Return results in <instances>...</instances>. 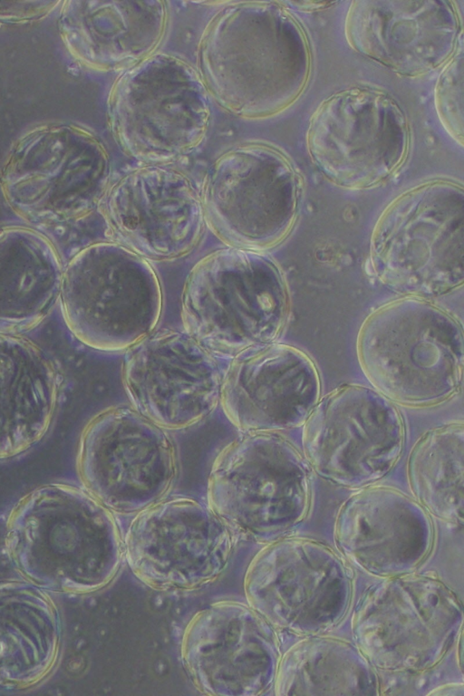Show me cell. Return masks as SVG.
Returning <instances> with one entry per match:
<instances>
[{
    "label": "cell",
    "instance_id": "cell-25",
    "mask_svg": "<svg viewBox=\"0 0 464 696\" xmlns=\"http://www.w3.org/2000/svg\"><path fill=\"white\" fill-rule=\"evenodd\" d=\"M58 609L28 581H0V688L25 689L44 679L60 649Z\"/></svg>",
    "mask_w": 464,
    "mask_h": 696
},
{
    "label": "cell",
    "instance_id": "cell-11",
    "mask_svg": "<svg viewBox=\"0 0 464 696\" xmlns=\"http://www.w3.org/2000/svg\"><path fill=\"white\" fill-rule=\"evenodd\" d=\"M205 223L227 246L261 251L276 246L295 221L296 174L275 148L237 145L206 173L200 194Z\"/></svg>",
    "mask_w": 464,
    "mask_h": 696
},
{
    "label": "cell",
    "instance_id": "cell-4",
    "mask_svg": "<svg viewBox=\"0 0 464 696\" xmlns=\"http://www.w3.org/2000/svg\"><path fill=\"white\" fill-rule=\"evenodd\" d=\"M289 299L276 264L260 251L227 246L190 269L181 295L185 332L210 353L236 355L273 343Z\"/></svg>",
    "mask_w": 464,
    "mask_h": 696
},
{
    "label": "cell",
    "instance_id": "cell-8",
    "mask_svg": "<svg viewBox=\"0 0 464 696\" xmlns=\"http://www.w3.org/2000/svg\"><path fill=\"white\" fill-rule=\"evenodd\" d=\"M60 301L72 334L100 351L130 348L151 334L162 311V289L147 259L118 242L77 252L63 271Z\"/></svg>",
    "mask_w": 464,
    "mask_h": 696
},
{
    "label": "cell",
    "instance_id": "cell-21",
    "mask_svg": "<svg viewBox=\"0 0 464 696\" xmlns=\"http://www.w3.org/2000/svg\"><path fill=\"white\" fill-rule=\"evenodd\" d=\"M334 535L350 562L383 578L412 573L434 541L425 508L401 491L383 486L351 495L338 510Z\"/></svg>",
    "mask_w": 464,
    "mask_h": 696
},
{
    "label": "cell",
    "instance_id": "cell-24",
    "mask_svg": "<svg viewBox=\"0 0 464 696\" xmlns=\"http://www.w3.org/2000/svg\"><path fill=\"white\" fill-rule=\"evenodd\" d=\"M59 377L51 360L32 341L0 334V459L38 443L52 423Z\"/></svg>",
    "mask_w": 464,
    "mask_h": 696
},
{
    "label": "cell",
    "instance_id": "cell-2",
    "mask_svg": "<svg viewBox=\"0 0 464 696\" xmlns=\"http://www.w3.org/2000/svg\"><path fill=\"white\" fill-rule=\"evenodd\" d=\"M10 560L28 582L55 593L83 594L108 585L122 558V541L110 509L85 489L41 485L9 514Z\"/></svg>",
    "mask_w": 464,
    "mask_h": 696
},
{
    "label": "cell",
    "instance_id": "cell-12",
    "mask_svg": "<svg viewBox=\"0 0 464 696\" xmlns=\"http://www.w3.org/2000/svg\"><path fill=\"white\" fill-rule=\"evenodd\" d=\"M248 605L274 628L314 635L338 624L348 612L353 575L329 546L278 538L252 559L244 579Z\"/></svg>",
    "mask_w": 464,
    "mask_h": 696
},
{
    "label": "cell",
    "instance_id": "cell-1",
    "mask_svg": "<svg viewBox=\"0 0 464 696\" xmlns=\"http://www.w3.org/2000/svg\"><path fill=\"white\" fill-rule=\"evenodd\" d=\"M198 73L210 96L242 118L274 115L304 90L310 72L305 34L276 2H239L221 9L206 27Z\"/></svg>",
    "mask_w": 464,
    "mask_h": 696
},
{
    "label": "cell",
    "instance_id": "cell-23",
    "mask_svg": "<svg viewBox=\"0 0 464 696\" xmlns=\"http://www.w3.org/2000/svg\"><path fill=\"white\" fill-rule=\"evenodd\" d=\"M167 21L162 1H67L59 28L69 52L83 66L125 71L154 53Z\"/></svg>",
    "mask_w": 464,
    "mask_h": 696
},
{
    "label": "cell",
    "instance_id": "cell-6",
    "mask_svg": "<svg viewBox=\"0 0 464 696\" xmlns=\"http://www.w3.org/2000/svg\"><path fill=\"white\" fill-rule=\"evenodd\" d=\"M310 469L302 454L276 432H245L214 459L208 507L232 533L272 542L307 516Z\"/></svg>",
    "mask_w": 464,
    "mask_h": 696
},
{
    "label": "cell",
    "instance_id": "cell-22",
    "mask_svg": "<svg viewBox=\"0 0 464 696\" xmlns=\"http://www.w3.org/2000/svg\"><path fill=\"white\" fill-rule=\"evenodd\" d=\"M459 32L458 14L445 1H356L346 19L353 49L405 75L448 62Z\"/></svg>",
    "mask_w": 464,
    "mask_h": 696
},
{
    "label": "cell",
    "instance_id": "cell-15",
    "mask_svg": "<svg viewBox=\"0 0 464 696\" xmlns=\"http://www.w3.org/2000/svg\"><path fill=\"white\" fill-rule=\"evenodd\" d=\"M409 137L405 115L391 96L353 87L318 107L308 128L307 147L328 179L362 188L385 180L401 166Z\"/></svg>",
    "mask_w": 464,
    "mask_h": 696
},
{
    "label": "cell",
    "instance_id": "cell-26",
    "mask_svg": "<svg viewBox=\"0 0 464 696\" xmlns=\"http://www.w3.org/2000/svg\"><path fill=\"white\" fill-rule=\"evenodd\" d=\"M63 266L53 243L26 227H0V334L27 332L60 296Z\"/></svg>",
    "mask_w": 464,
    "mask_h": 696
},
{
    "label": "cell",
    "instance_id": "cell-18",
    "mask_svg": "<svg viewBox=\"0 0 464 696\" xmlns=\"http://www.w3.org/2000/svg\"><path fill=\"white\" fill-rule=\"evenodd\" d=\"M121 379L132 408L164 430L193 426L219 404L214 354L186 332H152L128 348Z\"/></svg>",
    "mask_w": 464,
    "mask_h": 696
},
{
    "label": "cell",
    "instance_id": "cell-17",
    "mask_svg": "<svg viewBox=\"0 0 464 696\" xmlns=\"http://www.w3.org/2000/svg\"><path fill=\"white\" fill-rule=\"evenodd\" d=\"M181 660L194 686L215 696H256L274 687L281 658L275 628L248 604L219 601L185 628Z\"/></svg>",
    "mask_w": 464,
    "mask_h": 696
},
{
    "label": "cell",
    "instance_id": "cell-7",
    "mask_svg": "<svg viewBox=\"0 0 464 696\" xmlns=\"http://www.w3.org/2000/svg\"><path fill=\"white\" fill-rule=\"evenodd\" d=\"M108 119L122 150L148 164H166L203 141L209 94L185 60L157 53L125 70L108 98Z\"/></svg>",
    "mask_w": 464,
    "mask_h": 696
},
{
    "label": "cell",
    "instance_id": "cell-3",
    "mask_svg": "<svg viewBox=\"0 0 464 696\" xmlns=\"http://www.w3.org/2000/svg\"><path fill=\"white\" fill-rule=\"evenodd\" d=\"M463 331L449 313L406 296L379 307L362 323L360 365L375 390L403 406L438 405L462 384Z\"/></svg>",
    "mask_w": 464,
    "mask_h": 696
},
{
    "label": "cell",
    "instance_id": "cell-20",
    "mask_svg": "<svg viewBox=\"0 0 464 696\" xmlns=\"http://www.w3.org/2000/svg\"><path fill=\"white\" fill-rule=\"evenodd\" d=\"M320 392L313 360L295 347L273 342L233 356L222 376L219 403L243 433L276 432L304 424Z\"/></svg>",
    "mask_w": 464,
    "mask_h": 696
},
{
    "label": "cell",
    "instance_id": "cell-9",
    "mask_svg": "<svg viewBox=\"0 0 464 696\" xmlns=\"http://www.w3.org/2000/svg\"><path fill=\"white\" fill-rule=\"evenodd\" d=\"M101 140L72 123L40 125L12 147L0 172L4 198L21 218L62 223L97 208L110 182Z\"/></svg>",
    "mask_w": 464,
    "mask_h": 696
},
{
    "label": "cell",
    "instance_id": "cell-16",
    "mask_svg": "<svg viewBox=\"0 0 464 696\" xmlns=\"http://www.w3.org/2000/svg\"><path fill=\"white\" fill-rule=\"evenodd\" d=\"M233 533L208 506L173 498L137 512L124 551L132 573L158 590H191L216 580L233 551Z\"/></svg>",
    "mask_w": 464,
    "mask_h": 696
},
{
    "label": "cell",
    "instance_id": "cell-29",
    "mask_svg": "<svg viewBox=\"0 0 464 696\" xmlns=\"http://www.w3.org/2000/svg\"><path fill=\"white\" fill-rule=\"evenodd\" d=\"M463 66L460 46L447 62L435 88V103L440 121L460 145L463 143Z\"/></svg>",
    "mask_w": 464,
    "mask_h": 696
},
{
    "label": "cell",
    "instance_id": "cell-31",
    "mask_svg": "<svg viewBox=\"0 0 464 696\" xmlns=\"http://www.w3.org/2000/svg\"><path fill=\"white\" fill-rule=\"evenodd\" d=\"M450 691H453L456 694H463V685L462 683L459 684H448L441 687L437 688L433 691L430 692V695H449L452 694Z\"/></svg>",
    "mask_w": 464,
    "mask_h": 696
},
{
    "label": "cell",
    "instance_id": "cell-10",
    "mask_svg": "<svg viewBox=\"0 0 464 696\" xmlns=\"http://www.w3.org/2000/svg\"><path fill=\"white\" fill-rule=\"evenodd\" d=\"M462 624V604L445 584L410 573L367 591L354 612L353 633L373 667L422 672L442 660Z\"/></svg>",
    "mask_w": 464,
    "mask_h": 696
},
{
    "label": "cell",
    "instance_id": "cell-19",
    "mask_svg": "<svg viewBox=\"0 0 464 696\" xmlns=\"http://www.w3.org/2000/svg\"><path fill=\"white\" fill-rule=\"evenodd\" d=\"M99 206L116 242L147 260L188 255L206 224L200 194L190 179L164 164L126 173L108 187Z\"/></svg>",
    "mask_w": 464,
    "mask_h": 696
},
{
    "label": "cell",
    "instance_id": "cell-14",
    "mask_svg": "<svg viewBox=\"0 0 464 696\" xmlns=\"http://www.w3.org/2000/svg\"><path fill=\"white\" fill-rule=\"evenodd\" d=\"M402 417L375 389L346 384L317 401L304 423L305 460L323 479L361 488L385 477L404 443Z\"/></svg>",
    "mask_w": 464,
    "mask_h": 696
},
{
    "label": "cell",
    "instance_id": "cell-5",
    "mask_svg": "<svg viewBox=\"0 0 464 696\" xmlns=\"http://www.w3.org/2000/svg\"><path fill=\"white\" fill-rule=\"evenodd\" d=\"M464 191L449 180L415 187L394 199L371 237L378 279L406 296L445 294L464 280Z\"/></svg>",
    "mask_w": 464,
    "mask_h": 696
},
{
    "label": "cell",
    "instance_id": "cell-13",
    "mask_svg": "<svg viewBox=\"0 0 464 696\" xmlns=\"http://www.w3.org/2000/svg\"><path fill=\"white\" fill-rule=\"evenodd\" d=\"M76 467L84 489L104 507L137 513L163 498L178 466L166 430L131 407L113 406L83 428Z\"/></svg>",
    "mask_w": 464,
    "mask_h": 696
},
{
    "label": "cell",
    "instance_id": "cell-28",
    "mask_svg": "<svg viewBox=\"0 0 464 696\" xmlns=\"http://www.w3.org/2000/svg\"><path fill=\"white\" fill-rule=\"evenodd\" d=\"M464 426L450 423L427 431L409 456L411 491L425 510L446 522L463 524Z\"/></svg>",
    "mask_w": 464,
    "mask_h": 696
},
{
    "label": "cell",
    "instance_id": "cell-27",
    "mask_svg": "<svg viewBox=\"0 0 464 696\" xmlns=\"http://www.w3.org/2000/svg\"><path fill=\"white\" fill-rule=\"evenodd\" d=\"M276 695H378L374 667L350 642L327 636L303 639L281 655Z\"/></svg>",
    "mask_w": 464,
    "mask_h": 696
},
{
    "label": "cell",
    "instance_id": "cell-30",
    "mask_svg": "<svg viewBox=\"0 0 464 696\" xmlns=\"http://www.w3.org/2000/svg\"><path fill=\"white\" fill-rule=\"evenodd\" d=\"M58 2H0V23H25L42 18L51 12Z\"/></svg>",
    "mask_w": 464,
    "mask_h": 696
}]
</instances>
